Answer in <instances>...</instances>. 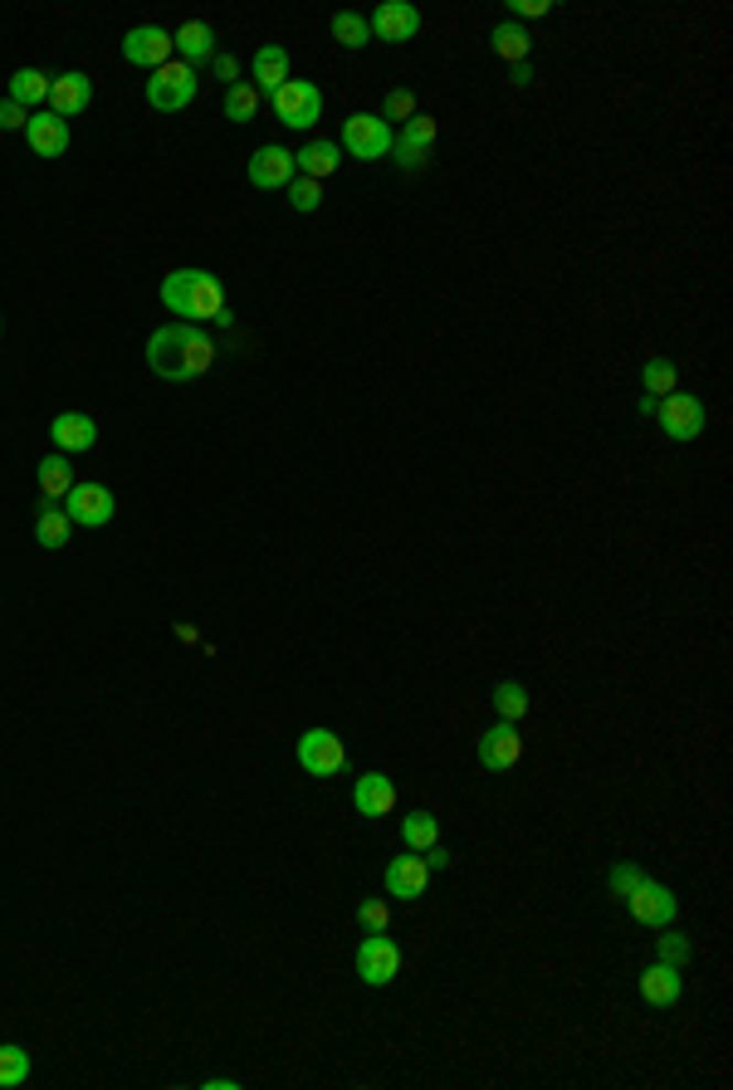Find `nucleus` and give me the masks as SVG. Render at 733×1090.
<instances>
[{
	"label": "nucleus",
	"mask_w": 733,
	"mask_h": 1090,
	"mask_svg": "<svg viewBox=\"0 0 733 1090\" xmlns=\"http://www.w3.org/2000/svg\"><path fill=\"white\" fill-rule=\"evenodd\" d=\"M216 338L201 323H162L147 338V367L162 382H196L216 367Z\"/></svg>",
	"instance_id": "nucleus-1"
},
{
	"label": "nucleus",
	"mask_w": 733,
	"mask_h": 1090,
	"mask_svg": "<svg viewBox=\"0 0 733 1090\" xmlns=\"http://www.w3.org/2000/svg\"><path fill=\"white\" fill-rule=\"evenodd\" d=\"M162 303L176 323H235L225 284L211 269H172L162 279Z\"/></svg>",
	"instance_id": "nucleus-2"
},
{
	"label": "nucleus",
	"mask_w": 733,
	"mask_h": 1090,
	"mask_svg": "<svg viewBox=\"0 0 733 1090\" xmlns=\"http://www.w3.org/2000/svg\"><path fill=\"white\" fill-rule=\"evenodd\" d=\"M656 421H660V430H665V440H675V446H690V440L704 436L709 412H704V402H699V396H690V392H670V396H660Z\"/></svg>",
	"instance_id": "nucleus-3"
},
{
	"label": "nucleus",
	"mask_w": 733,
	"mask_h": 1090,
	"mask_svg": "<svg viewBox=\"0 0 733 1090\" xmlns=\"http://www.w3.org/2000/svg\"><path fill=\"white\" fill-rule=\"evenodd\" d=\"M391 122H381L377 113H353V118L343 122V152L357 157V162H381V157H391Z\"/></svg>",
	"instance_id": "nucleus-4"
},
{
	"label": "nucleus",
	"mask_w": 733,
	"mask_h": 1090,
	"mask_svg": "<svg viewBox=\"0 0 733 1090\" xmlns=\"http://www.w3.org/2000/svg\"><path fill=\"white\" fill-rule=\"evenodd\" d=\"M191 98H196V70L182 60L162 64L152 78H147V104H152L157 113H182Z\"/></svg>",
	"instance_id": "nucleus-5"
},
{
	"label": "nucleus",
	"mask_w": 733,
	"mask_h": 1090,
	"mask_svg": "<svg viewBox=\"0 0 733 1090\" xmlns=\"http://www.w3.org/2000/svg\"><path fill=\"white\" fill-rule=\"evenodd\" d=\"M269 104H274V113H279V122H284V128H299V132L313 128V122L323 118V94H319V84H309V78H289V84L279 88Z\"/></svg>",
	"instance_id": "nucleus-6"
},
{
	"label": "nucleus",
	"mask_w": 733,
	"mask_h": 1090,
	"mask_svg": "<svg viewBox=\"0 0 733 1090\" xmlns=\"http://www.w3.org/2000/svg\"><path fill=\"white\" fill-rule=\"evenodd\" d=\"M435 138H440V122L425 118V113H416L411 122H401V132L391 138V157H397L401 172H421L435 152Z\"/></svg>",
	"instance_id": "nucleus-7"
},
{
	"label": "nucleus",
	"mask_w": 733,
	"mask_h": 1090,
	"mask_svg": "<svg viewBox=\"0 0 733 1090\" xmlns=\"http://www.w3.org/2000/svg\"><path fill=\"white\" fill-rule=\"evenodd\" d=\"M626 910H630V919L636 925H646V929H665V925H675V910H680V900H675V890L670 885H660V880H640L636 890L626 895Z\"/></svg>",
	"instance_id": "nucleus-8"
},
{
	"label": "nucleus",
	"mask_w": 733,
	"mask_h": 1090,
	"mask_svg": "<svg viewBox=\"0 0 733 1090\" xmlns=\"http://www.w3.org/2000/svg\"><path fill=\"white\" fill-rule=\"evenodd\" d=\"M347 763V748L333 729H309L299 734V768L313 778H337Z\"/></svg>",
	"instance_id": "nucleus-9"
},
{
	"label": "nucleus",
	"mask_w": 733,
	"mask_h": 1090,
	"mask_svg": "<svg viewBox=\"0 0 733 1090\" xmlns=\"http://www.w3.org/2000/svg\"><path fill=\"white\" fill-rule=\"evenodd\" d=\"M353 963H357V979L367 987H387L401 973V949H397V939H387V934H367L363 944H357Z\"/></svg>",
	"instance_id": "nucleus-10"
},
{
	"label": "nucleus",
	"mask_w": 733,
	"mask_h": 1090,
	"mask_svg": "<svg viewBox=\"0 0 733 1090\" xmlns=\"http://www.w3.org/2000/svg\"><path fill=\"white\" fill-rule=\"evenodd\" d=\"M64 514H69L74 528H104L118 514V499H112L108 484H74L64 494Z\"/></svg>",
	"instance_id": "nucleus-11"
},
{
	"label": "nucleus",
	"mask_w": 733,
	"mask_h": 1090,
	"mask_svg": "<svg viewBox=\"0 0 733 1090\" xmlns=\"http://www.w3.org/2000/svg\"><path fill=\"white\" fill-rule=\"evenodd\" d=\"M122 60L157 74L162 64H172V35H166L162 25H132L128 35H122Z\"/></svg>",
	"instance_id": "nucleus-12"
},
{
	"label": "nucleus",
	"mask_w": 733,
	"mask_h": 1090,
	"mask_svg": "<svg viewBox=\"0 0 733 1090\" xmlns=\"http://www.w3.org/2000/svg\"><path fill=\"white\" fill-rule=\"evenodd\" d=\"M475 754H479V768H489V773H509L518 758H524V739H518V724L499 719L494 729H484L479 744H475Z\"/></svg>",
	"instance_id": "nucleus-13"
},
{
	"label": "nucleus",
	"mask_w": 733,
	"mask_h": 1090,
	"mask_svg": "<svg viewBox=\"0 0 733 1090\" xmlns=\"http://www.w3.org/2000/svg\"><path fill=\"white\" fill-rule=\"evenodd\" d=\"M387 895L391 900H421L425 885H431V866H425L421 851H401V856L387 861Z\"/></svg>",
	"instance_id": "nucleus-14"
},
{
	"label": "nucleus",
	"mask_w": 733,
	"mask_h": 1090,
	"mask_svg": "<svg viewBox=\"0 0 733 1090\" xmlns=\"http://www.w3.org/2000/svg\"><path fill=\"white\" fill-rule=\"evenodd\" d=\"M371 40H387V44H406L421 35V10L411 0H387V6L371 10Z\"/></svg>",
	"instance_id": "nucleus-15"
},
{
	"label": "nucleus",
	"mask_w": 733,
	"mask_h": 1090,
	"mask_svg": "<svg viewBox=\"0 0 733 1090\" xmlns=\"http://www.w3.org/2000/svg\"><path fill=\"white\" fill-rule=\"evenodd\" d=\"M88 104H94V78L88 74H78V70H69V74H54L50 78V113L54 118H78V113H88Z\"/></svg>",
	"instance_id": "nucleus-16"
},
{
	"label": "nucleus",
	"mask_w": 733,
	"mask_h": 1090,
	"mask_svg": "<svg viewBox=\"0 0 733 1090\" xmlns=\"http://www.w3.org/2000/svg\"><path fill=\"white\" fill-rule=\"evenodd\" d=\"M50 440L60 456H78V450H94L98 446V421L84 412H60L50 421Z\"/></svg>",
	"instance_id": "nucleus-17"
},
{
	"label": "nucleus",
	"mask_w": 733,
	"mask_h": 1090,
	"mask_svg": "<svg viewBox=\"0 0 733 1090\" xmlns=\"http://www.w3.org/2000/svg\"><path fill=\"white\" fill-rule=\"evenodd\" d=\"M293 177H299V167H293V152H284V147L269 142L250 157V181L259 191H284Z\"/></svg>",
	"instance_id": "nucleus-18"
},
{
	"label": "nucleus",
	"mask_w": 733,
	"mask_h": 1090,
	"mask_svg": "<svg viewBox=\"0 0 733 1090\" xmlns=\"http://www.w3.org/2000/svg\"><path fill=\"white\" fill-rule=\"evenodd\" d=\"M25 142H30V152H35V157H64V152H69V122L54 118L50 108L30 113Z\"/></svg>",
	"instance_id": "nucleus-19"
},
{
	"label": "nucleus",
	"mask_w": 733,
	"mask_h": 1090,
	"mask_svg": "<svg viewBox=\"0 0 733 1090\" xmlns=\"http://www.w3.org/2000/svg\"><path fill=\"white\" fill-rule=\"evenodd\" d=\"M250 74H255V94L274 98L279 88L289 84V50L284 44H259L255 60H250Z\"/></svg>",
	"instance_id": "nucleus-20"
},
{
	"label": "nucleus",
	"mask_w": 733,
	"mask_h": 1090,
	"mask_svg": "<svg viewBox=\"0 0 733 1090\" xmlns=\"http://www.w3.org/2000/svg\"><path fill=\"white\" fill-rule=\"evenodd\" d=\"M640 997H646L656 1013H670L675 1003L685 997V979H680V969H670V963H650L646 973H640Z\"/></svg>",
	"instance_id": "nucleus-21"
},
{
	"label": "nucleus",
	"mask_w": 733,
	"mask_h": 1090,
	"mask_svg": "<svg viewBox=\"0 0 733 1090\" xmlns=\"http://www.w3.org/2000/svg\"><path fill=\"white\" fill-rule=\"evenodd\" d=\"M397 808V782L387 773H363L353 782V812L357 816H391Z\"/></svg>",
	"instance_id": "nucleus-22"
},
{
	"label": "nucleus",
	"mask_w": 733,
	"mask_h": 1090,
	"mask_svg": "<svg viewBox=\"0 0 733 1090\" xmlns=\"http://www.w3.org/2000/svg\"><path fill=\"white\" fill-rule=\"evenodd\" d=\"M172 50L182 54V64H191V70H201V64H211L216 60V30L206 25V20H186L182 30L172 35Z\"/></svg>",
	"instance_id": "nucleus-23"
},
{
	"label": "nucleus",
	"mask_w": 733,
	"mask_h": 1090,
	"mask_svg": "<svg viewBox=\"0 0 733 1090\" xmlns=\"http://www.w3.org/2000/svg\"><path fill=\"white\" fill-rule=\"evenodd\" d=\"M50 78L44 70H15L10 74V104H20L25 113H40V104H50Z\"/></svg>",
	"instance_id": "nucleus-24"
},
{
	"label": "nucleus",
	"mask_w": 733,
	"mask_h": 1090,
	"mask_svg": "<svg viewBox=\"0 0 733 1090\" xmlns=\"http://www.w3.org/2000/svg\"><path fill=\"white\" fill-rule=\"evenodd\" d=\"M337 162H343V147L328 142V138H319V142L303 147V152H293V167H299V177H313V181L333 177Z\"/></svg>",
	"instance_id": "nucleus-25"
},
{
	"label": "nucleus",
	"mask_w": 733,
	"mask_h": 1090,
	"mask_svg": "<svg viewBox=\"0 0 733 1090\" xmlns=\"http://www.w3.org/2000/svg\"><path fill=\"white\" fill-rule=\"evenodd\" d=\"M74 470H69V456H60V450H54V456H44L40 460V499H44V504H64V494H69L74 490Z\"/></svg>",
	"instance_id": "nucleus-26"
},
{
	"label": "nucleus",
	"mask_w": 733,
	"mask_h": 1090,
	"mask_svg": "<svg viewBox=\"0 0 733 1090\" xmlns=\"http://www.w3.org/2000/svg\"><path fill=\"white\" fill-rule=\"evenodd\" d=\"M494 54H499L504 64H528V54H533V35H528L524 25H514V20H504V25H494Z\"/></svg>",
	"instance_id": "nucleus-27"
},
{
	"label": "nucleus",
	"mask_w": 733,
	"mask_h": 1090,
	"mask_svg": "<svg viewBox=\"0 0 733 1090\" xmlns=\"http://www.w3.org/2000/svg\"><path fill=\"white\" fill-rule=\"evenodd\" d=\"M69 533H74V524H69V514H64L60 504H44L40 514H35L40 548H69Z\"/></svg>",
	"instance_id": "nucleus-28"
},
{
	"label": "nucleus",
	"mask_w": 733,
	"mask_h": 1090,
	"mask_svg": "<svg viewBox=\"0 0 733 1090\" xmlns=\"http://www.w3.org/2000/svg\"><path fill=\"white\" fill-rule=\"evenodd\" d=\"M401 842H406V851H431L440 842V822L431 812H406L401 816Z\"/></svg>",
	"instance_id": "nucleus-29"
},
{
	"label": "nucleus",
	"mask_w": 733,
	"mask_h": 1090,
	"mask_svg": "<svg viewBox=\"0 0 733 1090\" xmlns=\"http://www.w3.org/2000/svg\"><path fill=\"white\" fill-rule=\"evenodd\" d=\"M328 30L343 50H363V44H371V25H367V15H357V10H337Z\"/></svg>",
	"instance_id": "nucleus-30"
},
{
	"label": "nucleus",
	"mask_w": 733,
	"mask_h": 1090,
	"mask_svg": "<svg viewBox=\"0 0 733 1090\" xmlns=\"http://www.w3.org/2000/svg\"><path fill=\"white\" fill-rule=\"evenodd\" d=\"M494 709H499V719H509V724H518V719H528V690L518 685V680H499L494 685Z\"/></svg>",
	"instance_id": "nucleus-31"
},
{
	"label": "nucleus",
	"mask_w": 733,
	"mask_h": 1090,
	"mask_svg": "<svg viewBox=\"0 0 733 1090\" xmlns=\"http://www.w3.org/2000/svg\"><path fill=\"white\" fill-rule=\"evenodd\" d=\"M25 1081H30V1051L15 1047V1041H6V1047H0V1090L25 1086Z\"/></svg>",
	"instance_id": "nucleus-32"
},
{
	"label": "nucleus",
	"mask_w": 733,
	"mask_h": 1090,
	"mask_svg": "<svg viewBox=\"0 0 733 1090\" xmlns=\"http://www.w3.org/2000/svg\"><path fill=\"white\" fill-rule=\"evenodd\" d=\"M255 113H259V94H255V84H235V88H225V118L230 122H255Z\"/></svg>",
	"instance_id": "nucleus-33"
},
{
	"label": "nucleus",
	"mask_w": 733,
	"mask_h": 1090,
	"mask_svg": "<svg viewBox=\"0 0 733 1090\" xmlns=\"http://www.w3.org/2000/svg\"><path fill=\"white\" fill-rule=\"evenodd\" d=\"M675 382H680V372H675V362H665V357H656V362H646L640 367V387H646V396H670L675 392Z\"/></svg>",
	"instance_id": "nucleus-34"
},
{
	"label": "nucleus",
	"mask_w": 733,
	"mask_h": 1090,
	"mask_svg": "<svg viewBox=\"0 0 733 1090\" xmlns=\"http://www.w3.org/2000/svg\"><path fill=\"white\" fill-rule=\"evenodd\" d=\"M690 939H685L680 934V929H670V925H665L660 929V939H656V959L660 963H670V969H685V963H690Z\"/></svg>",
	"instance_id": "nucleus-35"
},
{
	"label": "nucleus",
	"mask_w": 733,
	"mask_h": 1090,
	"mask_svg": "<svg viewBox=\"0 0 733 1090\" xmlns=\"http://www.w3.org/2000/svg\"><path fill=\"white\" fill-rule=\"evenodd\" d=\"M284 191H289V206L293 211H319L323 206V186L313 177H293Z\"/></svg>",
	"instance_id": "nucleus-36"
},
{
	"label": "nucleus",
	"mask_w": 733,
	"mask_h": 1090,
	"mask_svg": "<svg viewBox=\"0 0 733 1090\" xmlns=\"http://www.w3.org/2000/svg\"><path fill=\"white\" fill-rule=\"evenodd\" d=\"M640 880H646V870H640V866H630V861H622V866H612V876H606V890H612L616 900H626V895L636 890Z\"/></svg>",
	"instance_id": "nucleus-37"
},
{
	"label": "nucleus",
	"mask_w": 733,
	"mask_h": 1090,
	"mask_svg": "<svg viewBox=\"0 0 733 1090\" xmlns=\"http://www.w3.org/2000/svg\"><path fill=\"white\" fill-rule=\"evenodd\" d=\"M357 925H363L367 934H387V925H391L387 900H363V905H357Z\"/></svg>",
	"instance_id": "nucleus-38"
},
{
	"label": "nucleus",
	"mask_w": 733,
	"mask_h": 1090,
	"mask_svg": "<svg viewBox=\"0 0 733 1090\" xmlns=\"http://www.w3.org/2000/svg\"><path fill=\"white\" fill-rule=\"evenodd\" d=\"M387 118H397V122H411L416 118V94H411V88H391L387 104H381V122H387Z\"/></svg>",
	"instance_id": "nucleus-39"
},
{
	"label": "nucleus",
	"mask_w": 733,
	"mask_h": 1090,
	"mask_svg": "<svg viewBox=\"0 0 733 1090\" xmlns=\"http://www.w3.org/2000/svg\"><path fill=\"white\" fill-rule=\"evenodd\" d=\"M211 70H216V78H220L225 88L240 84V60H235V54H216V60H211Z\"/></svg>",
	"instance_id": "nucleus-40"
},
{
	"label": "nucleus",
	"mask_w": 733,
	"mask_h": 1090,
	"mask_svg": "<svg viewBox=\"0 0 733 1090\" xmlns=\"http://www.w3.org/2000/svg\"><path fill=\"white\" fill-rule=\"evenodd\" d=\"M25 122H30V113L25 108H20V104H10V98H0V128H6V132H25Z\"/></svg>",
	"instance_id": "nucleus-41"
},
{
	"label": "nucleus",
	"mask_w": 733,
	"mask_h": 1090,
	"mask_svg": "<svg viewBox=\"0 0 733 1090\" xmlns=\"http://www.w3.org/2000/svg\"><path fill=\"white\" fill-rule=\"evenodd\" d=\"M552 0H509V15L518 20H533V15H548Z\"/></svg>",
	"instance_id": "nucleus-42"
},
{
	"label": "nucleus",
	"mask_w": 733,
	"mask_h": 1090,
	"mask_svg": "<svg viewBox=\"0 0 733 1090\" xmlns=\"http://www.w3.org/2000/svg\"><path fill=\"white\" fill-rule=\"evenodd\" d=\"M421 856H425V866H431V870H450V861H455V856H450V851L445 846H431V851H421Z\"/></svg>",
	"instance_id": "nucleus-43"
},
{
	"label": "nucleus",
	"mask_w": 733,
	"mask_h": 1090,
	"mask_svg": "<svg viewBox=\"0 0 733 1090\" xmlns=\"http://www.w3.org/2000/svg\"><path fill=\"white\" fill-rule=\"evenodd\" d=\"M528 84H533V70H528V64H514V88H528Z\"/></svg>",
	"instance_id": "nucleus-44"
},
{
	"label": "nucleus",
	"mask_w": 733,
	"mask_h": 1090,
	"mask_svg": "<svg viewBox=\"0 0 733 1090\" xmlns=\"http://www.w3.org/2000/svg\"><path fill=\"white\" fill-rule=\"evenodd\" d=\"M235 1086H240L235 1076H211V1081H206V1090H235Z\"/></svg>",
	"instance_id": "nucleus-45"
},
{
	"label": "nucleus",
	"mask_w": 733,
	"mask_h": 1090,
	"mask_svg": "<svg viewBox=\"0 0 733 1090\" xmlns=\"http://www.w3.org/2000/svg\"><path fill=\"white\" fill-rule=\"evenodd\" d=\"M636 412H640V416H656V412H660V402H656V396H640V406H636Z\"/></svg>",
	"instance_id": "nucleus-46"
}]
</instances>
